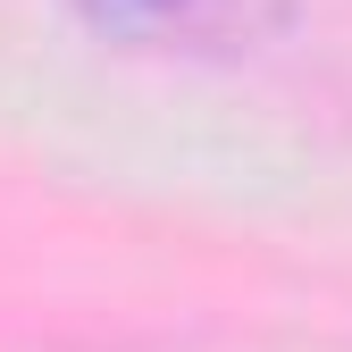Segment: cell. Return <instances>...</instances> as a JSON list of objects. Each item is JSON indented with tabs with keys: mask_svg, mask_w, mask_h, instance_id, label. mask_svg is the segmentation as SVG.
<instances>
[{
	"mask_svg": "<svg viewBox=\"0 0 352 352\" xmlns=\"http://www.w3.org/2000/svg\"><path fill=\"white\" fill-rule=\"evenodd\" d=\"M101 42L126 51H193V59H235L277 42L294 0H67Z\"/></svg>",
	"mask_w": 352,
	"mask_h": 352,
	"instance_id": "6da1fadb",
	"label": "cell"
}]
</instances>
